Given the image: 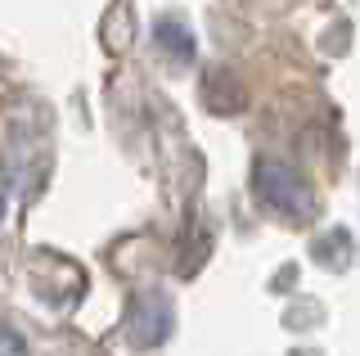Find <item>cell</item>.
Here are the masks:
<instances>
[{
    "instance_id": "1",
    "label": "cell",
    "mask_w": 360,
    "mask_h": 356,
    "mask_svg": "<svg viewBox=\"0 0 360 356\" xmlns=\"http://www.w3.org/2000/svg\"><path fill=\"white\" fill-rule=\"evenodd\" d=\"M252 185H257V198H262L270 212H284V217H311L315 212V203H311V194L302 190V181L279 163H262L257 176H252Z\"/></svg>"
},
{
    "instance_id": "2",
    "label": "cell",
    "mask_w": 360,
    "mask_h": 356,
    "mask_svg": "<svg viewBox=\"0 0 360 356\" xmlns=\"http://www.w3.org/2000/svg\"><path fill=\"white\" fill-rule=\"evenodd\" d=\"M153 37L162 41V50H172L176 59H194V32L180 23V18H158Z\"/></svg>"
},
{
    "instance_id": "3",
    "label": "cell",
    "mask_w": 360,
    "mask_h": 356,
    "mask_svg": "<svg viewBox=\"0 0 360 356\" xmlns=\"http://www.w3.org/2000/svg\"><path fill=\"white\" fill-rule=\"evenodd\" d=\"M0 356H27V348H22V338L9 325H0Z\"/></svg>"
}]
</instances>
